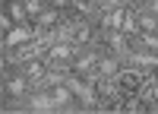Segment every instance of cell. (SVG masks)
I'll use <instances>...</instances> for the list:
<instances>
[{"label":"cell","mask_w":158,"mask_h":114,"mask_svg":"<svg viewBox=\"0 0 158 114\" xmlns=\"http://www.w3.org/2000/svg\"><path fill=\"white\" fill-rule=\"evenodd\" d=\"M133 48L136 51H158V32H139L136 38H133Z\"/></svg>","instance_id":"13"},{"label":"cell","mask_w":158,"mask_h":114,"mask_svg":"<svg viewBox=\"0 0 158 114\" xmlns=\"http://www.w3.org/2000/svg\"><path fill=\"white\" fill-rule=\"evenodd\" d=\"M3 89H6V95H10V98H16V101H22L25 95L32 92V82H29V76H22V73H16V76H6V82H3Z\"/></svg>","instance_id":"7"},{"label":"cell","mask_w":158,"mask_h":114,"mask_svg":"<svg viewBox=\"0 0 158 114\" xmlns=\"http://www.w3.org/2000/svg\"><path fill=\"white\" fill-rule=\"evenodd\" d=\"M98 60H101V51H95V48H82L70 67H73V73H79V76H89L92 70H98Z\"/></svg>","instance_id":"6"},{"label":"cell","mask_w":158,"mask_h":114,"mask_svg":"<svg viewBox=\"0 0 158 114\" xmlns=\"http://www.w3.org/2000/svg\"><path fill=\"white\" fill-rule=\"evenodd\" d=\"M25 3V13H29V19H35L38 13H44L48 10V0H22Z\"/></svg>","instance_id":"15"},{"label":"cell","mask_w":158,"mask_h":114,"mask_svg":"<svg viewBox=\"0 0 158 114\" xmlns=\"http://www.w3.org/2000/svg\"><path fill=\"white\" fill-rule=\"evenodd\" d=\"M120 67H123V60L117 54H101V60H98V73L101 76H117Z\"/></svg>","instance_id":"11"},{"label":"cell","mask_w":158,"mask_h":114,"mask_svg":"<svg viewBox=\"0 0 158 114\" xmlns=\"http://www.w3.org/2000/svg\"><path fill=\"white\" fill-rule=\"evenodd\" d=\"M127 10H130V6H117V10H108V13H101V29H123Z\"/></svg>","instance_id":"10"},{"label":"cell","mask_w":158,"mask_h":114,"mask_svg":"<svg viewBox=\"0 0 158 114\" xmlns=\"http://www.w3.org/2000/svg\"><path fill=\"white\" fill-rule=\"evenodd\" d=\"M60 19H63V10L48 6L44 13H38V16L32 19V25H35V29H41V32H51V25H54V22H60Z\"/></svg>","instance_id":"9"},{"label":"cell","mask_w":158,"mask_h":114,"mask_svg":"<svg viewBox=\"0 0 158 114\" xmlns=\"http://www.w3.org/2000/svg\"><path fill=\"white\" fill-rule=\"evenodd\" d=\"M6 13H10V19L16 22V25H29V13H25V3L22 0H6Z\"/></svg>","instance_id":"12"},{"label":"cell","mask_w":158,"mask_h":114,"mask_svg":"<svg viewBox=\"0 0 158 114\" xmlns=\"http://www.w3.org/2000/svg\"><path fill=\"white\" fill-rule=\"evenodd\" d=\"M123 63H130V67H139V70H158V54H152V51H130L127 54V60Z\"/></svg>","instance_id":"8"},{"label":"cell","mask_w":158,"mask_h":114,"mask_svg":"<svg viewBox=\"0 0 158 114\" xmlns=\"http://www.w3.org/2000/svg\"><path fill=\"white\" fill-rule=\"evenodd\" d=\"M22 108L25 111H35V114H51V111H60L57 98L51 89H32L29 95L22 98Z\"/></svg>","instance_id":"2"},{"label":"cell","mask_w":158,"mask_h":114,"mask_svg":"<svg viewBox=\"0 0 158 114\" xmlns=\"http://www.w3.org/2000/svg\"><path fill=\"white\" fill-rule=\"evenodd\" d=\"M44 32L41 29H35V25L29 22V25H13V29L3 35V51H16L19 44H29V41H35V38H41Z\"/></svg>","instance_id":"3"},{"label":"cell","mask_w":158,"mask_h":114,"mask_svg":"<svg viewBox=\"0 0 158 114\" xmlns=\"http://www.w3.org/2000/svg\"><path fill=\"white\" fill-rule=\"evenodd\" d=\"M136 22L142 32H158V16L155 13H146V10H136Z\"/></svg>","instance_id":"14"},{"label":"cell","mask_w":158,"mask_h":114,"mask_svg":"<svg viewBox=\"0 0 158 114\" xmlns=\"http://www.w3.org/2000/svg\"><path fill=\"white\" fill-rule=\"evenodd\" d=\"M101 35H104V41H108L111 54H117L120 60H127V54L133 51V44H130V35H123L120 29H101Z\"/></svg>","instance_id":"5"},{"label":"cell","mask_w":158,"mask_h":114,"mask_svg":"<svg viewBox=\"0 0 158 114\" xmlns=\"http://www.w3.org/2000/svg\"><path fill=\"white\" fill-rule=\"evenodd\" d=\"M63 82L73 89V95L82 101V108H95L98 105V92H95V82L92 79H85V76H79V73L70 70L67 76H63Z\"/></svg>","instance_id":"1"},{"label":"cell","mask_w":158,"mask_h":114,"mask_svg":"<svg viewBox=\"0 0 158 114\" xmlns=\"http://www.w3.org/2000/svg\"><path fill=\"white\" fill-rule=\"evenodd\" d=\"M79 51H82V48H79L76 41H54V44L48 48V57H44V60H48V67H57V63H73Z\"/></svg>","instance_id":"4"}]
</instances>
